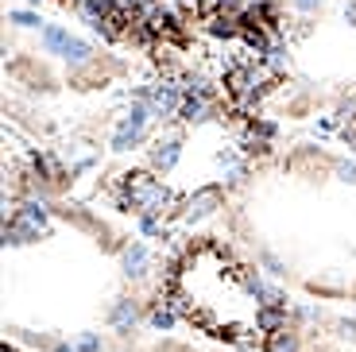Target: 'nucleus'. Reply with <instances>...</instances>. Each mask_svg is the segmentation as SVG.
Masks as SVG:
<instances>
[{"mask_svg":"<svg viewBox=\"0 0 356 352\" xmlns=\"http://www.w3.org/2000/svg\"><path fill=\"white\" fill-rule=\"evenodd\" d=\"M163 298L190 329L244 352H279L286 306L232 244L194 237L167 264Z\"/></svg>","mask_w":356,"mask_h":352,"instance_id":"obj_1","label":"nucleus"},{"mask_svg":"<svg viewBox=\"0 0 356 352\" xmlns=\"http://www.w3.org/2000/svg\"><path fill=\"white\" fill-rule=\"evenodd\" d=\"M353 140H356V116H353Z\"/></svg>","mask_w":356,"mask_h":352,"instance_id":"obj_2","label":"nucleus"}]
</instances>
